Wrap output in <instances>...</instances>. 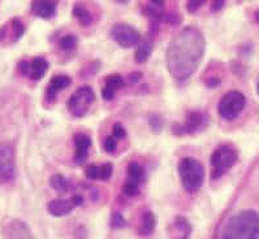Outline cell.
I'll list each match as a JSON object with an SVG mask.
<instances>
[{
	"mask_svg": "<svg viewBox=\"0 0 259 239\" xmlns=\"http://www.w3.org/2000/svg\"><path fill=\"white\" fill-rule=\"evenodd\" d=\"M113 168L110 163L102 164L101 167H98V179H102V181H107L110 179L112 176Z\"/></svg>",
	"mask_w": 259,
	"mask_h": 239,
	"instance_id": "obj_25",
	"label": "cell"
},
{
	"mask_svg": "<svg viewBox=\"0 0 259 239\" xmlns=\"http://www.w3.org/2000/svg\"><path fill=\"white\" fill-rule=\"evenodd\" d=\"M76 208L73 202L70 199H55L51 200L47 204V211L50 215L55 216V217H63V216H68L72 213V211Z\"/></svg>",
	"mask_w": 259,
	"mask_h": 239,
	"instance_id": "obj_17",
	"label": "cell"
},
{
	"mask_svg": "<svg viewBox=\"0 0 259 239\" xmlns=\"http://www.w3.org/2000/svg\"><path fill=\"white\" fill-rule=\"evenodd\" d=\"M256 91H258V95H259V82H258V86H256Z\"/></svg>",
	"mask_w": 259,
	"mask_h": 239,
	"instance_id": "obj_38",
	"label": "cell"
},
{
	"mask_svg": "<svg viewBox=\"0 0 259 239\" xmlns=\"http://www.w3.org/2000/svg\"><path fill=\"white\" fill-rule=\"evenodd\" d=\"M111 226H112L113 229H122V227L126 226V221H125V218L122 217L121 213H112V216H111Z\"/></svg>",
	"mask_w": 259,
	"mask_h": 239,
	"instance_id": "obj_28",
	"label": "cell"
},
{
	"mask_svg": "<svg viewBox=\"0 0 259 239\" xmlns=\"http://www.w3.org/2000/svg\"><path fill=\"white\" fill-rule=\"evenodd\" d=\"M25 33V25L21 18L15 17L6 25L0 27V43H13L19 42Z\"/></svg>",
	"mask_w": 259,
	"mask_h": 239,
	"instance_id": "obj_10",
	"label": "cell"
},
{
	"mask_svg": "<svg viewBox=\"0 0 259 239\" xmlns=\"http://www.w3.org/2000/svg\"><path fill=\"white\" fill-rule=\"evenodd\" d=\"M110 35L122 49H131V47L140 44L141 42L140 31L126 22H117V24L112 25Z\"/></svg>",
	"mask_w": 259,
	"mask_h": 239,
	"instance_id": "obj_8",
	"label": "cell"
},
{
	"mask_svg": "<svg viewBox=\"0 0 259 239\" xmlns=\"http://www.w3.org/2000/svg\"><path fill=\"white\" fill-rule=\"evenodd\" d=\"M142 77V74H141L140 72H135V73H132L131 76H129V81L131 82H137L138 79Z\"/></svg>",
	"mask_w": 259,
	"mask_h": 239,
	"instance_id": "obj_36",
	"label": "cell"
},
{
	"mask_svg": "<svg viewBox=\"0 0 259 239\" xmlns=\"http://www.w3.org/2000/svg\"><path fill=\"white\" fill-rule=\"evenodd\" d=\"M15 155L8 146L0 149V177L4 179H12L15 177Z\"/></svg>",
	"mask_w": 259,
	"mask_h": 239,
	"instance_id": "obj_11",
	"label": "cell"
},
{
	"mask_svg": "<svg viewBox=\"0 0 259 239\" xmlns=\"http://www.w3.org/2000/svg\"><path fill=\"white\" fill-rule=\"evenodd\" d=\"M206 52L203 33L195 26H186L174 36L165 51L168 72L176 81L184 82L193 76Z\"/></svg>",
	"mask_w": 259,
	"mask_h": 239,
	"instance_id": "obj_1",
	"label": "cell"
},
{
	"mask_svg": "<svg viewBox=\"0 0 259 239\" xmlns=\"http://www.w3.org/2000/svg\"><path fill=\"white\" fill-rule=\"evenodd\" d=\"M31 13L39 18H51L55 16L58 3L56 2H49V0H35L30 4Z\"/></svg>",
	"mask_w": 259,
	"mask_h": 239,
	"instance_id": "obj_15",
	"label": "cell"
},
{
	"mask_svg": "<svg viewBox=\"0 0 259 239\" xmlns=\"http://www.w3.org/2000/svg\"><path fill=\"white\" fill-rule=\"evenodd\" d=\"M72 15L78 20V22L82 26H89L93 24V15L86 7L82 4H74L73 9H72Z\"/></svg>",
	"mask_w": 259,
	"mask_h": 239,
	"instance_id": "obj_21",
	"label": "cell"
},
{
	"mask_svg": "<svg viewBox=\"0 0 259 239\" xmlns=\"http://www.w3.org/2000/svg\"><path fill=\"white\" fill-rule=\"evenodd\" d=\"M49 61L40 56H37L31 60H21L17 65L19 72L22 76L28 77L33 81H39L40 78H43V76L49 70Z\"/></svg>",
	"mask_w": 259,
	"mask_h": 239,
	"instance_id": "obj_9",
	"label": "cell"
},
{
	"mask_svg": "<svg viewBox=\"0 0 259 239\" xmlns=\"http://www.w3.org/2000/svg\"><path fill=\"white\" fill-rule=\"evenodd\" d=\"M124 85V78L120 74H111V76L106 77L103 88H102V97L104 100H112L116 92Z\"/></svg>",
	"mask_w": 259,
	"mask_h": 239,
	"instance_id": "obj_16",
	"label": "cell"
},
{
	"mask_svg": "<svg viewBox=\"0 0 259 239\" xmlns=\"http://www.w3.org/2000/svg\"><path fill=\"white\" fill-rule=\"evenodd\" d=\"M190 233H192L190 222L183 216H177L168 227V234L171 239H189Z\"/></svg>",
	"mask_w": 259,
	"mask_h": 239,
	"instance_id": "obj_14",
	"label": "cell"
},
{
	"mask_svg": "<svg viewBox=\"0 0 259 239\" xmlns=\"http://www.w3.org/2000/svg\"><path fill=\"white\" fill-rule=\"evenodd\" d=\"M70 200L73 202L74 207H78V206H81V204L83 203L82 195H79V194H76L74 197H72V198H70Z\"/></svg>",
	"mask_w": 259,
	"mask_h": 239,
	"instance_id": "obj_34",
	"label": "cell"
},
{
	"mask_svg": "<svg viewBox=\"0 0 259 239\" xmlns=\"http://www.w3.org/2000/svg\"><path fill=\"white\" fill-rule=\"evenodd\" d=\"M103 149L104 151L108 152V154H112L116 150V138H113L112 135L107 136L103 142Z\"/></svg>",
	"mask_w": 259,
	"mask_h": 239,
	"instance_id": "obj_30",
	"label": "cell"
},
{
	"mask_svg": "<svg viewBox=\"0 0 259 239\" xmlns=\"http://www.w3.org/2000/svg\"><path fill=\"white\" fill-rule=\"evenodd\" d=\"M74 140V161L77 164H82L88 159L89 151L92 149V138L85 133H77L73 138Z\"/></svg>",
	"mask_w": 259,
	"mask_h": 239,
	"instance_id": "obj_13",
	"label": "cell"
},
{
	"mask_svg": "<svg viewBox=\"0 0 259 239\" xmlns=\"http://www.w3.org/2000/svg\"><path fill=\"white\" fill-rule=\"evenodd\" d=\"M222 239H259V213L246 209L232 216Z\"/></svg>",
	"mask_w": 259,
	"mask_h": 239,
	"instance_id": "obj_2",
	"label": "cell"
},
{
	"mask_svg": "<svg viewBox=\"0 0 259 239\" xmlns=\"http://www.w3.org/2000/svg\"><path fill=\"white\" fill-rule=\"evenodd\" d=\"M208 122H210V117L207 116V113L198 111V109H192L186 113L185 121L183 124H175L172 126V131L180 136L194 134L204 130L208 126Z\"/></svg>",
	"mask_w": 259,
	"mask_h": 239,
	"instance_id": "obj_7",
	"label": "cell"
},
{
	"mask_svg": "<svg viewBox=\"0 0 259 239\" xmlns=\"http://www.w3.org/2000/svg\"><path fill=\"white\" fill-rule=\"evenodd\" d=\"M202 4H203V2H199V0H193V2H189V3H188V7H186V8H188V11H189V12H195L197 9L201 8Z\"/></svg>",
	"mask_w": 259,
	"mask_h": 239,
	"instance_id": "obj_32",
	"label": "cell"
},
{
	"mask_svg": "<svg viewBox=\"0 0 259 239\" xmlns=\"http://www.w3.org/2000/svg\"><path fill=\"white\" fill-rule=\"evenodd\" d=\"M163 118L159 115H150L149 116V126L151 127V130H154L155 133H159V131L163 129Z\"/></svg>",
	"mask_w": 259,
	"mask_h": 239,
	"instance_id": "obj_27",
	"label": "cell"
},
{
	"mask_svg": "<svg viewBox=\"0 0 259 239\" xmlns=\"http://www.w3.org/2000/svg\"><path fill=\"white\" fill-rule=\"evenodd\" d=\"M95 94L90 86H81L70 95L67 103V108L72 116L81 118L89 112V109L94 103Z\"/></svg>",
	"mask_w": 259,
	"mask_h": 239,
	"instance_id": "obj_6",
	"label": "cell"
},
{
	"mask_svg": "<svg viewBox=\"0 0 259 239\" xmlns=\"http://www.w3.org/2000/svg\"><path fill=\"white\" fill-rule=\"evenodd\" d=\"M128 179L129 181L136 182L138 185H141V183L146 179L145 169L141 167L137 161H132L128 165Z\"/></svg>",
	"mask_w": 259,
	"mask_h": 239,
	"instance_id": "obj_22",
	"label": "cell"
},
{
	"mask_svg": "<svg viewBox=\"0 0 259 239\" xmlns=\"http://www.w3.org/2000/svg\"><path fill=\"white\" fill-rule=\"evenodd\" d=\"M122 191H124V194L128 195V197H136V195H138V193H140V185L136 183V182L126 179L124 186H122Z\"/></svg>",
	"mask_w": 259,
	"mask_h": 239,
	"instance_id": "obj_26",
	"label": "cell"
},
{
	"mask_svg": "<svg viewBox=\"0 0 259 239\" xmlns=\"http://www.w3.org/2000/svg\"><path fill=\"white\" fill-rule=\"evenodd\" d=\"M50 186L58 193H67L69 190V182L60 174H55L50 178Z\"/></svg>",
	"mask_w": 259,
	"mask_h": 239,
	"instance_id": "obj_23",
	"label": "cell"
},
{
	"mask_svg": "<svg viewBox=\"0 0 259 239\" xmlns=\"http://www.w3.org/2000/svg\"><path fill=\"white\" fill-rule=\"evenodd\" d=\"M70 83H72V79H70V77L65 76V74H58V76L52 77L50 79L49 85H47L46 94H45V98H46L47 102H50V103L55 102L56 95L61 90L69 87Z\"/></svg>",
	"mask_w": 259,
	"mask_h": 239,
	"instance_id": "obj_12",
	"label": "cell"
},
{
	"mask_svg": "<svg viewBox=\"0 0 259 239\" xmlns=\"http://www.w3.org/2000/svg\"><path fill=\"white\" fill-rule=\"evenodd\" d=\"M142 12L146 17H150L154 22L162 21L164 15V3L163 2H150L144 7Z\"/></svg>",
	"mask_w": 259,
	"mask_h": 239,
	"instance_id": "obj_18",
	"label": "cell"
},
{
	"mask_svg": "<svg viewBox=\"0 0 259 239\" xmlns=\"http://www.w3.org/2000/svg\"><path fill=\"white\" fill-rule=\"evenodd\" d=\"M219 83H220V79L217 78V77L208 78L207 81H206V86H207V87H217Z\"/></svg>",
	"mask_w": 259,
	"mask_h": 239,
	"instance_id": "obj_33",
	"label": "cell"
},
{
	"mask_svg": "<svg viewBox=\"0 0 259 239\" xmlns=\"http://www.w3.org/2000/svg\"><path fill=\"white\" fill-rule=\"evenodd\" d=\"M155 225H156V218L154 216L153 212H145L141 217V221H140V226H138V234L142 236L145 235H150V234L153 233L154 229H155Z\"/></svg>",
	"mask_w": 259,
	"mask_h": 239,
	"instance_id": "obj_19",
	"label": "cell"
},
{
	"mask_svg": "<svg viewBox=\"0 0 259 239\" xmlns=\"http://www.w3.org/2000/svg\"><path fill=\"white\" fill-rule=\"evenodd\" d=\"M85 174L88 178L98 179V167L97 165H94V164H90V165H88L85 169Z\"/></svg>",
	"mask_w": 259,
	"mask_h": 239,
	"instance_id": "obj_31",
	"label": "cell"
},
{
	"mask_svg": "<svg viewBox=\"0 0 259 239\" xmlns=\"http://www.w3.org/2000/svg\"><path fill=\"white\" fill-rule=\"evenodd\" d=\"M211 178H222L238 161V151L231 145L219 146L211 155Z\"/></svg>",
	"mask_w": 259,
	"mask_h": 239,
	"instance_id": "obj_4",
	"label": "cell"
},
{
	"mask_svg": "<svg viewBox=\"0 0 259 239\" xmlns=\"http://www.w3.org/2000/svg\"><path fill=\"white\" fill-rule=\"evenodd\" d=\"M255 20L259 22V11H256L255 12Z\"/></svg>",
	"mask_w": 259,
	"mask_h": 239,
	"instance_id": "obj_37",
	"label": "cell"
},
{
	"mask_svg": "<svg viewBox=\"0 0 259 239\" xmlns=\"http://www.w3.org/2000/svg\"><path fill=\"white\" fill-rule=\"evenodd\" d=\"M77 43H78V39L74 34H65L59 39L58 44L63 51H72L77 47Z\"/></svg>",
	"mask_w": 259,
	"mask_h": 239,
	"instance_id": "obj_24",
	"label": "cell"
},
{
	"mask_svg": "<svg viewBox=\"0 0 259 239\" xmlns=\"http://www.w3.org/2000/svg\"><path fill=\"white\" fill-rule=\"evenodd\" d=\"M112 136L113 138H116V139H122V138H125L126 136V130L124 129V126H122L121 124H115L112 127Z\"/></svg>",
	"mask_w": 259,
	"mask_h": 239,
	"instance_id": "obj_29",
	"label": "cell"
},
{
	"mask_svg": "<svg viewBox=\"0 0 259 239\" xmlns=\"http://www.w3.org/2000/svg\"><path fill=\"white\" fill-rule=\"evenodd\" d=\"M179 177L183 183V187L188 193H195L202 187L206 177L203 164L199 163L194 158L181 159L179 167H177Z\"/></svg>",
	"mask_w": 259,
	"mask_h": 239,
	"instance_id": "obj_3",
	"label": "cell"
},
{
	"mask_svg": "<svg viewBox=\"0 0 259 239\" xmlns=\"http://www.w3.org/2000/svg\"><path fill=\"white\" fill-rule=\"evenodd\" d=\"M226 6V2H213L212 6H211V9H212L213 12H217V11H220V9L224 8Z\"/></svg>",
	"mask_w": 259,
	"mask_h": 239,
	"instance_id": "obj_35",
	"label": "cell"
},
{
	"mask_svg": "<svg viewBox=\"0 0 259 239\" xmlns=\"http://www.w3.org/2000/svg\"><path fill=\"white\" fill-rule=\"evenodd\" d=\"M246 106V98L240 91H229L224 94L218 104V112L223 120L232 121L237 118Z\"/></svg>",
	"mask_w": 259,
	"mask_h": 239,
	"instance_id": "obj_5",
	"label": "cell"
},
{
	"mask_svg": "<svg viewBox=\"0 0 259 239\" xmlns=\"http://www.w3.org/2000/svg\"><path fill=\"white\" fill-rule=\"evenodd\" d=\"M154 43L151 39H146L140 42L137 47V51H136V63L137 64H145L149 58L153 54Z\"/></svg>",
	"mask_w": 259,
	"mask_h": 239,
	"instance_id": "obj_20",
	"label": "cell"
}]
</instances>
